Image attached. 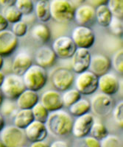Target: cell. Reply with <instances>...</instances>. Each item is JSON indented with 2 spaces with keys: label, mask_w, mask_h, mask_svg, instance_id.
Segmentation results:
<instances>
[{
  "label": "cell",
  "mask_w": 123,
  "mask_h": 147,
  "mask_svg": "<svg viewBox=\"0 0 123 147\" xmlns=\"http://www.w3.org/2000/svg\"><path fill=\"white\" fill-rule=\"evenodd\" d=\"M72 124L71 115L62 109L51 112L45 122L48 133L56 137L66 136L71 133Z\"/></svg>",
  "instance_id": "cell-1"
},
{
  "label": "cell",
  "mask_w": 123,
  "mask_h": 147,
  "mask_svg": "<svg viewBox=\"0 0 123 147\" xmlns=\"http://www.w3.org/2000/svg\"><path fill=\"white\" fill-rule=\"evenodd\" d=\"M26 89L39 91L47 82L48 75L47 71L42 67L32 64L22 76Z\"/></svg>",
  "instance_id": "cell-2"
},
{
  "label": "cell",
  "mask_w": 123,
  "mask_h": 147,
  "mask_svg": "<svg viewBox=\"0 0 123 147\" xmlns=\"http://www.w3.org/2000/svg\"><path fill=\"white\" fill-rule=\"evenodd\" d=\"M51 18L58 23H67L74 19L75 7L68 0H52L49 2Z\"/></svg>",
  "instance_id": "cell-3"
},
{
  "label": "cell",
  "mask_w": 123,
  "mask_h": 147,
  "mask_svg": "<svg viewBox=\"0 0 123 147\" xmlns=\"http://www.w3.org/2000/svg\"><path fill=\"white\" fill-rule=\"evenodd\" d=\"M25 89L22 77L15 74L5 75L3 83L0 87L3 96L13 101L16 100Z\"/></svg>",
  "instance_id": "cell-4"
},
{
  "label": "cell",
  "mask_w": 123,
  "mask_h": 147,
  "mask_svg": "<svg viewBox=\"0 0 123 147\" xmlns=\"http://www.w3.org/2000/svg\"><path fill=\"white\" fill-rule=\"evenodd\" d=\"M76 89L80 94L89 96L95 94L98 89V77L90 71L78 74L74 79Z\"/></svg>",
  "instance_id": "cell-5"
},
{
  "label": "cell",
  "mask_w": 123,
  "mask_h": 147,
  "mask_svg": "<svg viewBox=\"0 0 123 147\" xmlns=\"http://www.w3.org/2000/svg\"><path fill=\"white\" fill-rule=\"evenodd\" d=\"M24 132L14 125L4 127L0 131V140L5 147H18L23 146L25 141Z\"/></svg>",
  "instance_id": "cell-6"
},
{
  "label": "cell",
  "mask_w": 123,
  "mask_h": 147,
  "mask_svg": "<svg viewBox=\"0 0 123 147\" xmlns=\"http://www.w3.org/2000/svg\"><path fill=\"white\" fill-rule=\"evenodd\" d=\"M90 105L94 114L99 117H105L112 112L114 102L111 96L100 92L91 98Z\"/></svg>",
  "instance_id": "cell-7"
},
{
  "label": "cell",
  "mask_w": 123,
  "mask_h": 147,
  "mask_svg": "<svg viewBox=\"0 0 123 147\" xmlns=\"http://www.w3.org/2000/svg\"><path fill=\"white\" fill-rule=\"evenodd\" d=\"M72 40L77 48L89 49L95 41V34L89 27L78 26L72 32Z\"/></svg>",
  "instance_id": "cell-8"
},
{
  "label": "cell",
  "mask_w": 123,
  "mask_h": 147,
  "mask_svg": "<svg viewBox=\"0 0 123 147\" xmlns=\"http://www.w3.org/2000/svg\"><path fill=\"white\" fill-rule=\"evenodd\" d=\"M74 76L72 71L66 68H57L51 75V82L58 91H66L72 85Z\"/></svg>",
  "instance_id": "cell-9"
},
{
  "label": "cell",
  "mask_w": 123,
  "mask_h": 147,
  "mask_svg": "<svg viewBox=\"0 0 123 147\" xmlns=\"http://www.w3.org/2000/svg\"><path fill=\"white\" fill-rule=\"evenodd\" d=\"M52 49L57 57L61 59H69L72 57L77 47L71 37L61 35L53 41Z\"/></svg>",
  "instance_id": "cell-10"
},
{
  "label": "cell",
  "mask_w": 123,
  "mask_h": 147,
  "mask_svg": "<svg viewBox=\"0 0 123 147\" xmlns=\"http://www.w3.org/2000/svg\"><path fill=\"white\" fill-rule=\"evenodd\" d=\"M91 55L89 49L77 48L72 58L71 66L72 72L80 74L89 69Z\"/></svg>",
  "instance_id": "cell-11"
},
{
  "label": "cell",
  "mask_w": 123,
  "mask_h": 147,
  "mask_svg": "<svg viewBox=\"0 0 123 147\" xmlns=\"http://www.w3.org/2000/svg\"><path fill=\"white\" fill-rule=\"evenodd\" d=\"M95 119V116L90 113L77 117L75 121H73L72 128V133L73 136L78 138L86 137L89 134Z\"/></svg>",
  "instance_id": "cell-12"
},
{
  "label": "cell",
  "mask_w": 123,
  "mask_h": 147,
  "mask_svg": "<svg viewBox=\"0 0 123 147\" xmlns=\"http://www.w3.org/2000/svg\"><path fill=\"white\" fill-rule=\"evenodd\" d=\"M19 45V38L11 30L0 32V55L2 57L12 55Z\"/></svg>",
  "instance_id": "cell-13"
},
{
  "label": "cell",
  "mask_w": 123,
  "mask_h": 147,
  "mask_svg": "<svg viewBox=\"0 0 123 147\" xmlns=\"http://www.w3.org/2000/svg\"><path fill=\"white\" fill-rule=\"evenodd\" d=\"M74 19L78 26L89 27L92 25L95 19V8L89 4H83L75 8Z\"/></svg>",
  "instance_id": "cell-14"
},
{
  "label": "cell",
  "mask_w": 123,
  "mask_h": 147,
  "mask_svg": "<svg viewBox=\"0 0 123 147\" xmlns=\"http://www.w3.org/2000/svg\"><path fill=\"white\" fill-rule=\"evenodd\" d=\"M120 79L113 73L105 74L98 77V89L101 93L112 96L119 91Z\"/></svg>",
  "instance_id": "cell-15"
},
{
  "label": "cell",
  "mask_w": 123,
  "mask_h": 147,
  "mask_svg": "<svg viewBox=\"0 0 123 147\" xmlns=\"http://www.w3.org/2000/svg\"><path fill=\"white\" fill-rule=\"evenodd\" d=\"M40 102L49 112L61 110L64 107L61 94L57 90H47L44 91L41 97Z\"/></svg>",
  "instance_id": "cell-16"
},
{
  "label": "cell",
  "mask_w": 123,
  "mask_h": 147,
  "mask_svg": "<svg viewBox=\"0 0 123 147\" xmlns=\"http://www.w3.org/2000/svg\"><path fill=\"white\" fill-rule=\"evenodd\" d=\"M24 135L31 143L43 141L48 136V131L44 123L34 120L24 129Z\"/></svg>",
  "instance_id": "cell-17"
},
{
  "label": "cell",
  "mask_w": 123,
  "mask_h": 147,
  "mask_svg": "<svg viewBox=\"0 0 123 147\" xmlns=\"http://www.w3.org/2000/svg\"><path fill=\"white\" fill-rule=\"evenodd\" d=\"M57 60V56L52 49L47 46H43L38 49L35 54L36 65L44 69L50 68L54 65Z\"/></svg>",
  "instance_id": "cell-18"
},
{
  "label": "cell",
  "mask_w": 123,
  "mask_h": 147,
  "mask_svg": "<svg viewBox=\"0 0 123 147\" xmlns=\"http://www.w3.org/2000/svg\"><path fill=\"white\" fill-rule=\"evenodd\" d=\"M111 67V63L109 57L103 55H95L91 56L89 69L99 77L108 73Z\"/></svg>",
  "instance_id": "cell-19"
},
{
  "label": "cell",
  "mask_w": 123,
  "mask_h": 147,
  "mask_svg": "<svg viewBox=\"0 0 123 147\" xmlns=\"http://www.w3.org/2000/svg\"><path fill=\"white\" fill-rule=\"evenodd\" d=\"M32 65V57L27 52H19L13 60L11 69L13 74L22 77L27 69Z\"/></svg>",
  "instance_id": "cell-20"
},
{
  "label": "cell",
  "mask_w": 123,
  "mask_h": 147,
  "mask_svg": "<svg viewBox=\"0 0 123 147\" xmlns=\"http://www.w3.org/2000/svg\"><path fill=\"white\" fill-rule=\"evenodd\" d=\"M16 100V103L19 109L31 110L38 102H39V96L37 92L25 89Z\"/></svg>",
  "instance_id": "cell-21"
},
{
  "label": "cell",
  "mask_w": 123,
  "mask_h": 147,
  "mask_svg": "<svg viewBox=\"0 0 123 147\" xmlns=\"http://www.w3.org/2000/svg\"><path fill=\"white\" fill-rule=\"evenodd\" d=\"M51 31L49 27L43 23L36 24L31 29V36L41 44H47L51 39Z\"/></svg>",
  "instance_id": "cell-22"
},
{
  "label": "cell",
  "mask_w": 123,
  "mask_h": 147,
  "mask_svg": "<svg viewBox=\"0 0 123 147\" xmlns=\"http://www.w3.org/2000/svg\"><path fill=\"white\" fill-rule=\"evenodd\" d=\"M33 121L34 118L31 110L19 109L14 116V125L21 129H24Z\"/></svg>",
  "instance_id": "cell-23"
},
{
  "label": "cell",
  "mask_w": 123,
  "mask_h": 147,
  "mask_svg": "<svg viewBox=\"0 0 123 147\" xmlns=\"http://www.w3.org/2000/svg\"><path fill=\"white\" fill-rule=\"evenodd\" d=\"M112 18L113 16L107 7V5H100L95 9V19L99 26L108 27Z\"/></svg>",
  "instance_id": "cell-24"
},
{
  "label": "cell",
  "mask_w": 123,
  "mask_h": 147,
  "mask_svg": "<svg viewBox=\"0 0 123 147\" xmlns=\"http://www.w3.org/2000/svg\"><path fill=\"white\" fill-rule=\"evenodd\" d=\"M36 18L41 22H49L51 19L49 2L47 0H39L34 6Z\"/></svg>",
  "instance_id": "cell-25"
},
{
  "label": "cell",
  "mask_w": 123,
  "mask_h": 147,
  "mask_svg": "<svg viewBox=\"0 0 123 147\" xmlns=\"http://www.w3.org/2000/svg\"><path fill=\"white\" fill-rule=\"evenodd\" d=\"M69 112L74 116L78 117L89 113L91 110L90 102L86 99H80L69 107Z\"/></svg>",
  "instance_id": "cell-26"
},
{
  "label": "cell",
  "mask_w": 123,
  "mask_h": 147,
  "mask_svg": "<svg viewBox=\"0 0 123 147\" xmlns=\"http://www.w3.org/2000/svg\"><path fill=\"white\" fill-rule=\"evenodd\" d=\"M89 134L90 136L99 140H103L108 135H109L106 127L104 125L103 122L98 119H95L94 121V123L90 129Z\"/></svg>",
  "instance_id": "cell-27"
},
{
  "label": "cell",
  "mask_w": 123,
  "mask_h": 147,
  "mask_svg": "<svg viewBox=\"0 0 123 147\" xmlns=\"http://www.w3.org/2000/svg\"><path fill=\"white\" fill-rule=\"evenodd\" d=\"M61 96H62L63 105L66 107H69L77 101L81 99V94L76 88L68 89L66 91H64Z\"/></svg>",
  "instance_id": "cell-28"
},
{
  "label": "cell",
  "mask_w": 123,
  "mask_h": 147,
  "mask_svg": "<svg viewBox=\"0 0 123 147\" xmlns=\"http://www.w3.org/2000/svg\"><path fill=\"white\" fill-rule=\"evenodd\" d=\"M2 15L4 16L8 23L13 24L22 20V16H23L21 12L16 8L15 5L5 7L3 10Z\"/></svg>",
  "instance_id": "cell-29"
},
{
  "label": "cell",
  "mask_w": 123,
  "mask_h": 147,
  "mask_svg": "<svg viewBox=\"0 0 123 147\" xmlns=\"http://www.w3.org/2000/svg\"><path fill=\"white\" fill-rule=\"evenodd\" d=\"M31 111L33 115L34 120L45 124L46 121L49 116V112L42 104L40 102H38L36 105L31 109Z\"/></svg>",
  "instance_id": "cell-30"
},
{
  "label": "cell",
  "mask_w": 123,
  "mask_h": 147,
  "mask_svg": "<svg viewBox=\"0 0 123 147\" xmlns=\"http://www.w3.org/2000/svg\"><path fill=\"white\" fill-rule=\"evenodd\" d=\"M107 7L114 17L122 19L123 1L122 0H109L107 2Z\"/></svg>",
  "instance_id": "cell-31"
},
{
  "label": "cell",
  "mask_w": 123,
  "mask_h": 147,
  "mask_svg": "<svg viewBox=\"0 0 123 147\" xmlns=\"http://www.w3.org/2000/svg\"><path fill=\"white\" fill-rule=\"evenodd\" d=\"M18 107L16 105V103L14 102L13 100L10 99H6L4 100L2 102V105L0 107V113L2 115H6V116H12L15 115L16 112Z\"/></svg>",
  "instance_id": "cell-32"
},
{
  "label": "cell",
  "mask_w": 123,
  "mask_h": 147,
  "mask_svg": "<svg viewBox=\"0 0 123 147\" xmlns=\"http://www.w3.org/2000/svg\"><path fill=\"white\" fill-rule=\"evenodd\" d=\"M15 6L21 12L22 16L30 15L33 12L34 4L30 0H16Z\"/></svg>",
  "instance_id": "cell-33"
},
{
  "label": "cell",
  "mask_w": 123,
  "mask_h": 147,
  "mask_svg": "<svg viewBox=\"0 0 123 147\" xmlns=\"http://www.w3.org/2000/svg\"><path fill=\"white\" fill-rule=\"evenodd\" d=\"M111 65L114 70L122 74L123 73V49H120L114 54L112 60H111Z\"/></svg>",
  "instance_id": "cell-34"
},
{
  "label": "cell",
  "mask_w": 123,
  "mask_h": 147,
  "mask_svg": "<svg viewBox=\"0 0 123 147\" xmlns=\"http://www.w3.org/2000/svg\"><path fill=\"white\" fill-rule=\"evenodd\" d=\"M100 147H122V143L116 136L108 135L100 140Z\"/></svg>",
  "instance_id": "cell-35"
},
{
  "label": "cell",
  "mask_w": 123,
  "mask_h": 147,
  "mask_svg": "<svg viewBox=\"0 0 123 147\" xmlns=\"http://www.w3.org/2000/svg\"><path fill=\"white\" fill-rule=\"evenodd\" d=\"M111 33L116 36L120 37L122 35L123 32V22L122 19L114 17L111 19L110 24L108 26Z\"/></svg>",
  "instance_id": "cell-36"
},
{
  "label": "cell",
  "mask_w": 123,
  "mask_h": 147,
  "mask_svg": "<svg viewBox=\"0 0 123 147\" xmlns=\"http://www.w3.org/2000/svg\"><path fill=\"white\" fill-rule=\"evenodd\" d=\"M27 30H28V26L27 23L24 21L21 20L13 24L11 31L19 38L24 37L27 34Z\"/></svg>",
  "instance_id": "cell-37"
},
{
  "label": "cell",
  "mask_w": 123,
  "mask_h": 147,
  "mask_svg": "<svg viewBox=\"0 0 123 147\" xmlns=\"http://www.w3.org/2000/svg\"><path fill=\"white\" fill-rule=\"evenodd\" d=\"M113 116L116 124L122 128L123 126V102H119L113 109Z\"/></svg>",
  "instance_id": "cell-38"
},
{
  "label": "cell",
  "mask_w": 123,
  "mask_h": 147,
  "mask_svg": "<svg viewBox=\"0 0 123 147\" xmlns=\"http://www.w3.org/2000/svg\"><path fill=\"white\" fill-rule=\"evenodd\" d=\"M83 138H84V144L86 147H100V140L91 136H86Z\"/></svg>",
  "instance_id": "cell-39"
},
{
  "label": "cell",
  "mask_w": 123,
  "mask_h": 147,
  "mask_svg": "<svg viewBox=\"0 0 123 147\" xmlns=\"http://www.w3.org/2000/svg\"><path fill=\"white\" fill-rule=\"evenodd\" d=\"M8 24L9 23L5 19L4 16L2 15V13H0V32L3 31L5 30H7V27H8Z\"/></svg>",
  "instance_id": "cell-40"
},
{
  "label": "cell",
  "mask_w": 123,
  "mask_h": 147,
  "mask_svg": "<svg viewBox=\"0 0 123 147\" xmlns=\"http://www.w3.org/2000/svg\"><path fill=\"white\" fill-rule=\"evenodd\" d=\"M107 2H108V1H105V0H90V1H87V3L89 5H91L92 7L95 6L96 7L98 6H100V5H107Z\"/></svg>",
  "instance_id": "cell-41"
},
{
  "label": "cell",
  "mask_w": 123,
  "mask_h": 147,
  "mask_svg": "<svg viewBox=\"0 0 123 147\" xmlns=\"http://www.w3.org/2000/svg\"><path fill=\"white\" fill-rule=\"evenodd\" d=\"M49 147H69V146L64 140H55L51 144Z\"/></svg>",
  "instance_id": "cell-42"
},
{
  "label": "cell",
  "mask_w": 123,
  "mask_h": 147,
  "mask_svg": "<svg viewBox=\"0 0 123 147\" xmlns=\"http://www.w3.org/2000/svg\"><path fill=\"white\" fill-rule=\"evenodd\" d=\"M15 2L16 1L14 0H0V5H2L5 7L15 5Z\"/></svg>",
  "instance_id": "cell-43"
},
{
  "label": "cell",
  "mask_w": 123,
  "mask_h": 147,
  "mask_svg": "<svg viewBox=\"0 0 123 147\" xmlns=\"http://www.w3.org/2000/svg\"><path fill=\"white\" fill-rule=\"evenodd\" d=\"M30 147H49V146L43 140V141H38V142L32 143V144H31Z\"/></svg>",
  "instance_id": "cell-44"
},
{
  "label": "cell",
  "mask_w": 123,
  "mask_h": 147,
  "mask_svg": "<svg viewBox=\"0 0 123 147\" xmlns=\"http://www.w3.org/2000/svg\"><path fill=\"white\" fill-rule=\"evenodd\" d=\"M4 127H5V120H4L3 115L0 113V131L4 128Z\"/></svg>",
  "instance_id": "cell-45"
},
{
  "label": "cell",
  "mask_w": 123,
  "mask_h": 147,
  "mask_svg": "<svg viewBox=\"0 0 123 147\" xmlns=\"http://www.w3.org/2000/svg\"><path fill=\"white\" fill-rule=\"evenodd\" d=\"M5 77V74H4V72L2 71H0V87L2 86V83H3Z\"/></svg>",
  "instance_id": "cell-46"
},
{
  "label": "cell",
  "mask_w": 123,
  "mask_h": 147,
  "mask_svg": "<svg viewBox=\"0 0 123 147\" xmlns=\"http://www.w3.org/2000/svg\"><path fill=\"white\" fill-rule=\"evenodd\" d=\"M120 90V94L122 95V78L120 80V85H119V91Z\"/></svg>",
  "instance_id": "cell-47"
},
{
  "label": "cell",
  "mask_w": 123,
  "mask_h": 147,
  "mask_svg": "<svg viewBox=\"0 0 123 147\" xmlns=\"http://www.w3.org/2000/svg\"><path fill=\"white\" fill-rule=\"evenodd\" d=\"M3 65H4V59H3V57L0 55V71H1V69H2V68H3Z\"/></svg>",
  "instance_id": "cell-48"
},
{
  "label": "cell",
  "mask_w": 123,
  "mask_h": 147,
  "mask_svg": "<svg viewBox=\"0 0 123 147\" xmlns=\"http://www.w3.org/2000/svg\"><path fill=\"white\" fill-rule=\"evenodd\" d=\"M3 101H4V96L3 95H2L1 90H0V107H1V105H2Z\"/></svg>",
  "instance_id": "cell-49"
},
{
  "label": "cell",
  "mask_w": 123,
  "mask_h": 147,
  "mask_svg": "<svg viewBox=\"0 0 123 147\" xmlns=\"http://www.w3.org/2000/svg\"><path fill=\"white\" fill-rule=\"evenodd\" d=\"M0 147H5V146L3 144H2V141H1V140H0Z\"/></svg>",
  "instance_id": "cell-50"
},
{
  "label": "cell",
  "mask_w": 123,
  "mask_h": 147,
  "mask_svg": "<svg viewBox=\"0 0 123 147\" xmlns=\"http://www.w3.org/2000/svg\"><path fill=\"white\" fill-rule=\"evenodd\" d=\"M18 147H26V146H18Z\"/></svg>",
  "instance_id": "cell-51"
}]
</instances>
